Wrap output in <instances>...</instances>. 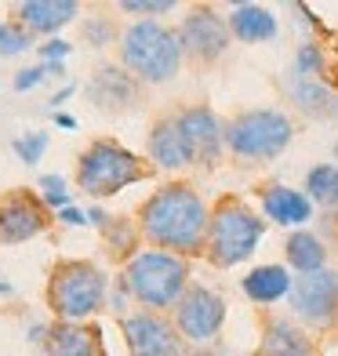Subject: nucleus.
Returning a JSON list of instances; mask_svg holds the SVG:
<instances>
[{
    "mask_svg": "<svg viewBox=\"0 0 338 356\" xmlns=\"http://www.w3.org/2000/svg\"><path fill=\"white\" fill-rule=\"evenodd\" d=\"M207 229H211V211L189 182H168L160 186L146 204L138 207V233L153 248L171 251L179 258L204 254Z\"/></svg>",
    "mask_w": 338,
    "mask_h": 356,
    "instance_id": "1",
    "label": "nucleus"
},
{
    "mask_svg": "<svg viewBox=\"0 0 338 356\" xmlns=\"http://www.w3.org/2000/svg\"><path fill=\"white\" fill-rule=\"evenodd\" d=\"M120 287L146 309H175L189 291V262L171 251H135L120 273Z\"/></svg>",
    "mask_w": 338,
    "mask_h": 356,
    "instance_id": "2",
    "label": "nucleus"
},
{
    "mask_svg": "<svg viewBox=\"0 0 338 356\" xmlns=\"http://www.w3.org/2000/svg\"><path fill=\"white\" fill-rule=\"evenodd\" d=\"M109 280L88 258H58L47 277V309L62 323H88L106 305Z\"/></svg>",
    "mask_w": 338,
    "mask_h": 356,
    "instance_id": "3",
    "label": "nucleus"
},
{
    "mask_svg": "<svg viewBox=\"0 0 338 356\" xmlns=\"http://www.w3.org/2000/svg\"><path fill=\"white\" fill-rule=\"evenodd\" d=\"M182 55L179 33L153 19H138L120 33V66L138 84H168L182 70Z\"/></svg>",
    "mask_w": 338,
    "mask_h": 356,
    "instance_id": "4",
    "label": "nucleus"
},
{
    "mask_svg": "<svg viewBox=\"0 0 338 356\" xmlns=\"http://www.w3.org/2000/svg\"><path fill=\"white\" fill-rule=\"evenodd\" d=\"M146 175H150L146 160L135 156L131 149H124V145L113 142V138H95V142H88V149L77 156V186L95 200L113 197V193L142 182Z\"/></svg>",
    "mask_w": 338,
    "mask_h": 356,
    "instance_id": "5",
    "label": "nucleus"
},
{
    "mask_svg": "<svg viewBox=\"0 0 338 356\" xmlns=\"http://www.w3.org/2000/svg\"><path fill=\"white\" fill-rule=\"evenodd\" d=\"M262 218L251 211L248 204H240L236 197H222L211 211V229H207V262L218 269H233L240 262H248L262 240Z\"/></svg>",
    "mask_w": 338,
    "mask_h": 356,
    "instance_id": "6",
    "label": "nucleus"
},
{
    "mask_svg": "<svg viewBox=\"0 0 338 356\" xmlns=\"http://www.w3.org/2000/svg\"><path fill=\"white\" fill-rule=\"evenodd\" d=\"M295 127L280 109H248L225 124V149L240 160H273L287 149Z\"/></svg>",
    "mask_w": 338,
    "mask_h": 356,
    "instance_id": "7",
    "label": "nucleus"
},
{
    "mask_svg": "<svg viewBox=\"0 0 338 356\" xmlns=\"http://www.w3.org/2000/svg\"><path fill=\"white\" fill-rule=\"evenodd\" d=\"M51 229V207L33 189H8L0 197V244H29Z\"/></svg>",
    "mask_w": 338,
    "mask_h": 356,
    "instance_id": "8",
    "label": "nucleus"
},
{
    "mask_svg": "<svg viewBox=\"0 0 338 356\" xmlns=\"http://www.w3.org/2000/svg\"><path fill=\"white\" fill-rule=\"evenodd\" d=\"M291 309L298 320L313 323V327H331L338 320V273L320 269L305 273L291 284Z\"/></svg>",
    "mask_w": 338,
    "mask_h": 356,
    "instance_id": "9",
    "label": "nucleus"
},
{
    "mask_svg": "<svg viewBox=\"0 0 338 356\" xmlns=\"http://www.w3.org/2000/svg\"><path fill=\"white\" fill-rule=\"evenodd\" d=\"M230 19H222L211 8H193L179 26V44L193 62H218L230 47Z\"/></svg>",
    "mask_w": 338,
    "mask_h": 356,
    "instance_id": "10",
    "label": "nucleus"
},
{
    "mask_svg": "<svg viewBox=\"0 0 338 356\" xmlns=\"http://www.w3.org/2000/svg\"><path fill=\"white\" fill-rule=\"evenodd\" d=\"M222 320H225V302L222 295H215L211 287H189L182 302L175 305V327H179L182 338L189 342H211V338L222 331Z\"/></svg>",
    "mask_w": 338,
    "mask_h": 356,
    "instance_id": "11",
    "label": "nucleus"
},
{
    "mask_svg": "<svg viewBox=\"0 0 338 356\" xmlns=\"http://www.w3.org/2000/svg\"><path fill=\"white\" fill-rule=\"evenodd\" d=\"M124 338H127V346H131L135 356H179V349H182L179 327L153 309H142V313L127 316L124 320Z\"/></svg>",
    "mask_w": 338,
    "mask_h": 356,
    "instance_id": "12",
    "label": "nucleus"
},
{
    "mask_svg": "<svg viewBox=\"0 0 338 356\" xmlns=\"http://www.w3.org/2000/svg\"><path fill=\"white\" fill-rule=\"evenodd\" d=\"M88 99L102 113H131L142 102V84L124 66H99L88 80Z\"/></svg>",
    "mask_w": 338,
    "mask_h": 356,
    "instance_id": "13",
    "label": "nucleus"
},
{
    "mask_svg": "<svg viewBox=\"0 0 338 356\" xmlns=\"http://www.w3.org/2000/svg\"><path fill=\"white\" fill-rule=\"evenodd\" d=\"M175 120H179L197 164H215L222 156V145H225V127L218 124L215 113L207 106H189L182 113H175Z\"/></svg>",
    "mask_w": 338,
    "mask_h": 356,
    "instance_id": "14",
    "label": "nucleus"
},
{
    "mask_svg": "<svg viewBox=\"0 0 338 356\" xmlns=\"http://www.w3.org/2000/svg\"><path fill=\"white\" fill-rule=\"evenodd\" d=\"M150 156H153V164L164 168V171H182L189 164H197V156H193L189 142H186V135H182V127H179L175 117L153 120V127H150Z\"/></svg>",
    "mask_w": 338,
    "mask_h": 356,
    "instance_id": "15",
    "label": "nucleus"
},
{
    "mask_svg": "<svg viewBox=\"0 0 338 356\" xmlns=\"http://www.w3.org/2000/svg\"><path fill=\"white\" fill-rule=\"evenodd\" d=\"M11 15L26 33H55V29L77 19L80 4L77 0H22V4L11 8Z\"/></svg>",
    "mask_w": 338,
    "mask_h": 356,
    "instance_id": "16",
    "label": "nucleus"
},
{
    "mask_svg": "<svg viewBox=\"0 0 338 356\" xmlns=\"http://www.w3.org/2000/svg\"><path fill=\"white\" fill-rule=\"evenodd\" d=\"M47 356H106L102 331L95 323H62L55 320L47 327Z\"/></svg>",
    "mask_w": 338,
    "mask_h": 356,
    "instance_id": "17",
    "label": "nucleus"
},
{
    "mask_svg": "<svg viewBox=\"0 0 338 356\" xmlns=\"http://www.w3.org/2000/svg\"><path fill=\"white\" fill-rule=\"evenodd\" d=\"M287 91H291V102L305 113V117H313V120H335L338 117V91H331L324 80L295 76L291 84H287Z\"/></svg>",
    "mask_w": 338,
    "mask_h": 356,
    "instance_id": "18",
    "label": "nucleus"
},
{
    "mask_svg": "<svg viewBox=\"0 0 338 356\" xmlns=\"http://www.w3.org/2000/svg\"><path fill=\"white\" fill-rule=\"evenodd\" d=\"M259 356H316L313 342L305 338L302 327H295L291 320H269L262 327V346H259Z\"/></svg>",
    "mask_w": 338,
    "mask_h": 356,
    "instance_id": "19",
    "label": "nucleus"
},
{
    "mask_svg": "<svg viewBox=\"0 0 338 356\" xmlns=\"http://www.w3.org/2000/svg\"><path fill=\"white\" fill-rule=\"evenodd\" d=\"M262 207H266V215L280 225H305L313 215V200L298 189H287V186L262 189Z\"/></svg>",
    "mask_w": 338,
    "mask_h": 356,
    "instance_id": "20",
    "label": "nucleus"
},
{
    "mask_svg": "<svg viewBox=\"0 0 338 356\" xmlns=\"http://www.w3.org/2000/svg\"><path fill=\"white\" fill-rule=\"evenodd\" d=\"M230 33L244 44H262L277 37V19H273V11L259 4H236L230 15Z\"/></svg>",
    "mask_w": 338,
    "mask_h": 356,
    "instance_id": "21",
    "label": "nucleus"
},
{
    "mask_svg": "<svg viewBox=\"0 0 338 356\" xmlns=\"http://www.w3.org/2000/svg\"><path fill=\"white\" fill-rule=\"evenodd\" d=\"M291 284L295 280L287 277L284 266H259L244 277V295L251 302H259V305H269V302H277L284 295H291Z\"/></svg>",
    "mask_w": 338,
    "mask_h": 356,
    "instance_id": "22",
    "label": "nucleus"
},
{
    "mask_svg": "<svg viewBox=\"0 0 338 356\" xmlns=\"http://www.w3.org/2000/svg\"><path fill=\"white\" fill-rule=\"evenodd\" d=\"M324 258H328V251H324V244L313 236V233H291L287 236V262H291L302 277L305 273H320L324 269Z\"/></svg>",
    "mask_w": 338,
    "mask_h": 356,
    "instance_id": "23",
    "label": "nucleus"
},
{
    "mask_svg": "<svg viewBox=\"0 0 338 356\" xmlns=\"http://www.w3.org/2000/svg\"><path fill=\"white\" fill-rule=\"evenodd\" d=\"M305 197L316 200L320 207H338V168L335 164H316L305 175Z\"/></svg>",
    "mask_w": 338,
    "mask_h": 356,
    "instance_id": "24",
    "label": "nucleus"
},
{
    "mask_svg": "<svg viewBox=\"0 0 338 356\" xmlns=\"http://www.w3.org/2000/svg\"><path fill=\"white\" fill-rule=\"evenodd\" d=\"M33 47V33H26L19 22H0V55H22Z\"/></svg>",
    "mask_w": 338,
    "mask_h": 356,
    "instance_id": "25",
    "label": "nucleus"
},
{
    "mask_svg": "<svg viewBox=\"0 0 338 356\" xmlns=\"http://www.w3.org/2000/svg\"><path fill=\"white\" fill-rule=\"evenodd\" d=\"M84 40L91 47H109L113 40H117V22L106 19V15H95V19L84 22Z\"/></svg>",
    "mask_w": 338,
    "mask_h": 356,
    "instance_id": "26",
    "label": "nucleus"
},
{
    "mask_svg": "<svg viewBox=\"0 0 338 356\" xmlns=\"http://www.w3.org/2000/svg\"><path fill=\"white\" fill-rule=\"evenodd\" d=\"M11 149H15V156H19L22 164L33 168V164H40V156L47 149V135L44 131H33V135H26V138H15Z\"/></svg>",
    "mask_w": 338,
    "mask_h": 356,
    "instance_id": "27",
    "label": "nucleus"
},
{
    "mask_svg": "<svg viewBox=\"0 0 338 356\" xmlns=\"http://www.w3.org/2000/svg\"><path fill=\"white\" fill-rule=\"evenodd\" d=\"M40 189H44V204L47 207H55V211H66L70 207V193H66V178L62 175H44Z\"/></svg>",
    "mask_w": 338,
    "mask_h": 356,
    "instance_id": "28",
    "label": "nucleus"
},
{
    "mask_svg": "<svg viewBox=\"0 0 338 356\" xmlns=\"http://www.w3.org/2000/svg\"><path fill=\"white\" fill-rule=\"evenodd\" d=\"M324 70V51H320L316 44H302L298 55H295V73L298 76H313Z\"/></svg>",
    "mask_w": 338,
    "mask_h": 356,
    "instance_id": "29",
    "label": "nucleus"
},
{
    "mask_svg": "<svg viewBox=\"0 0 338 356\" xmlns=\"http://www.w3.org/2000/svg\"><path fill=\"white\" fill-rule=\"evenodd\" d=\"M120 11H127V15H168V11H175V0H120Z\"/></svg>",
    "mask_w": 338,
    "mask_h": 356,
    "instance_id": "30",
    "label": "nucleus"
},
{
    "mask_svg": "<svg viewBox=\"0 0 338 356\" xmlns=\"http://www.w3.org/2000/svg\"><path fill=\"white\" fill-rule=\"evenodd\" d=\"M37 51H40V58H44V62H62V58H66V55L73 51V44H66V40H44V44L37 47Z\"/></svg>",
    "mask_w": 338,
    "mask_h": 356,
    "instance_id": "31",
    "label": "nucleus"
},
{
    "mask_svg": "<svg viewBox=\"0 0 338 356\" xmlns=\"http://www.w3.org/2000/svg\"><path fill=\"white\" fill-rule=\"evenodd\" d=\"M44 76H47V70H44V66H33V70H22L19 76H15V88H19V91H29V88H37V84H40Z\"/></svg>",
    "mask_w": 338,
    "mask_h": 356,
    "instance_id": "32",
    "label": "nucleus"
},
{
    "mask_svg": "<svg viewBox=\"0 0 338 356\" xmlns=\"http://www.w3.org/2000/svg\"><path fill=\"white\" fill-rule=\"evenodd\" d=\"M58 222H66V225H84L88 215H84V211H77V207H66V211H58Z\"/></svg>",
    "mask_w": 338,
    "mask_h": 356,
    "instance_id": "33",
    "label": "nucleus"
},
{
    "mask_svg": "<svg viewBox=\"0 0 338 356\" xmlns=\"http://www.w3.org/2000/svg\"><path fill=\"white\" fill-rule=\"evenodd\" d=\"M55 124H58V127H66V131H73V127H77V120L70 117V113H55Z\"/></svg>",
    "mask_w": 338,
    "mask_h": 356,
    "instance_id": "34",
    "label": "nucleus"
},
{
    "mask_svg": "<svg viewBox=\"0 0 338 356\" xmlns=\"http://www.w3.org/2000/svg\"><path fill=\"white\" fill-rule=\"evenodd\" d=\"M73 91H77V84H70V88H62V91L55 95V106H58V102H66V99H70V95H73Z\"/></svg>",
    "mask_w": 338,
    "mask_h": 356,
    "instance_id": "35",
    "label": "nucleus"
},
{
    "mask_svg": "<svg viewBox=\"0 0 338 356\" xmlns=\"http://www.w3.org/2000/svg\"><path fill=\"white\" fill-rule=\"evenodd\" d=\"M335 153H338V145H335Z\"/></svg>",
    "mask_w": 338,
    "mask_h": 356,
    "instance_id": "36",
    "label": "nucleus"
}]
</instances>
